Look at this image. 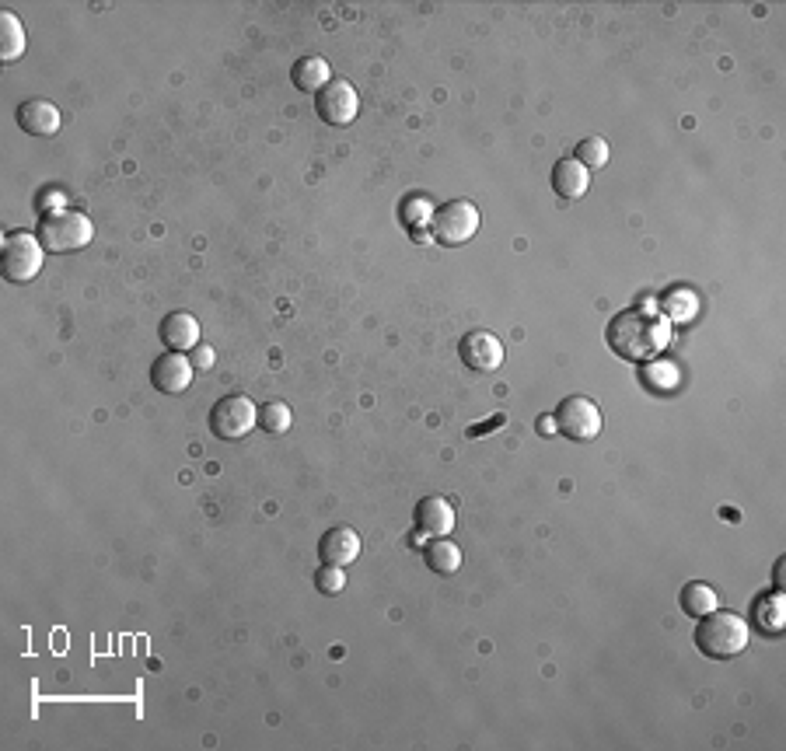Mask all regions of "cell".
Returning a JSON list of instances; mask_svg holds the SVG:
<instances>
[{
	"instance_id": "cell-25",
	"label": "cell",
	"mask_w": 786,
	"mask_h": 751,
	"mask_svg": "<svg viewBox=\"0 0 786 751\" xmlns=\"http://www.w3.org/2000/svg\"><path fill=\"white\" fill-rule=\"evenodd\" d=\"M315 587L322 594H339L346 587V573L343 566H329L322 563V570H315Z\"/></svg>"
},
{
	"instance_id": "cell-24",
	"label": "cell",
	"mask_w": 786,
	"mask_h": 751,
	"mask_svg": "<svg viewBox=\"0 0 786 751\" xmlns=\"http://www.w3.org/2000/svg\"><path fill=\"white\" fill-rule=\"evenodd\" d=\"M643 385H650L654 392H671L678 385V367L671 364H650L643 371Z\"/></svg>"
},
{
	"instance_id": "cell-1",
	"label": "cell",
	"mask_w": 786,
	"mask_h": 751,
	"mask_svg": "<svg viewBox=\"0 0 786 751\" xmlns=\"http://www.w3.org/2000/svg\"><path fill=\"white\" fill-rule=\"evenodd\" d=\"M668 339L664 322L650 318L647 311H622L608 322V346L622 360H650Z\"/></svg>"
},
{
	"instance_id": "cell-22",
	"label": "cell",
	"mask_w": 786,
	"mask_h": 751,
	"mask_svg": "<svg viewBox=\"0 0 786 751\" xmlns=\"http://www.w3.org/2000/svg\"><path fill=\"white\" fill-rule=\"evenodd\" d=\"M573 154H577L573 161H580V165H584L587 172H598V168L608 165V144H605L601 137H584Z\"/></svg>"
},
{
	"instance_id": "cell-23",
	"label": "cell",
	"mask_w": 786,
	"mask_h": 751,
	"mask_svg": "<svg viewBox=\"0 0 786 751\" xmlns=\"http://www.w3.org/2000/svg\"><path fill=\"white\" fill-rule=\"evenodd\" d=\"M259 427L266 430V434H287L290 409L283 406V402H266V406L259 409Z\"/></svg>"
},
{
	"instance_id": "cell-5",
	"label": "cell",
	"mask_w": 786,
	"mask_h": 751,
	"mask_svg": "<svg viewBox=\"0 0 786 751\" xmlns=\"http://www.w3.org/2000/svg\"><path fill=\"white\" fill-rule=\"evenodd\" d=\"M552 420H556V434H563L566 441H594V437L601 434V409L594 399H587V395H570V399H563L556 406V413H552Z\"/></svg>"
},
{
	"instance_id": "cell-16",
	"label": "cell",
	"mask_w": 786,
	"mask_h": 751,
	"mask_svg": "<svg viewBox=\"0 0 786 751\" xmlns=\"http://www.w3.org/2000/svg\"><path fill=\"white\" fill-rule=\"evenodd\" d=\"M290 81H294V88L304 91V95H318V91L332 81V70L322 56H301V60L294 63V70H290Z\"/></svg>"
},
{
	"instance_id": "cell-9",
	"label": "cell",
	"mask_w": 786,
	"mask_h": 751,
	"mask_svg": "<svg viewBox=\"0 0 786 751\" xmlns=\"http://www.w3.org/2000/svg\"><path fill=\"white\" fill-rule=\"evenodd\" d=\"M458 353H462V364L476 374H493V371H500V364H504V343L486 329H472L469 336L458 343Z\"/></svg>"
},
{
	"instance_id": "cell-15",
	"label": "cell",
	"mask_w": 786,
	"mask_h": 751,
	"mask_svg": "<svg viewBox=\"0 0 786 751\" xmlns=\"http://www.w3.org/2000/svg\"><path fill=\"white\" fill-rule=\"evenodd\" d=\"M587 186H591V172H587L580 161H573V158L556 161V168H552V189H556L563 200H580V196L587 193Z\"/></svg>"
},
{
	"instance_id": "cell-4",
	"label": "cell",
	"mask_w": 786,
	"mask_h": 751,
	"mask_svg": "<svg viewBox=\"0 0 786 751\" xmlns=\"http://www.w3.org/2000/svg\"><path fill=\"white\" fill-rule=\"evenodd\" d=\"M42 242L28 231H11L0 245V269L11 283H28L42 269Z\"/></svg>"
},
{
	"instance_id": "cell-11",
	"label": "cell",
	"mask_w": 786,
	"mask_h": 751,
	"mask_svg": "<svg viewBox=\"0 0 786 751\" xmlns=\"http://www.w3.org/2000/svg\"><path fill=\"white\" fill-rule=\"evenodd\" d=\"M14 116H18L21 130L32 133V137H53V133H60V109L53 102H46V98H25Z\"/></svg>"
},
{
	"instance_id": "cell-27",
	"label": "cell",
	"mask_w": 786,
	"mask_h": 751,
	"mask_svg": "<svg viewBox=\"0 0 786 751\" xmlns=\"http://www.w3.org/2000/svg\"><path fill=\"white\" fill-rule=\"evenodd\" d=\"M189 364L200 367V371H207V367H214V350H210V346H196Z\"/></svg>"
},
{
	"instance_id": "cell-19",
	"label": "cell",
	"mask_w": 786,
	"mask_h": 751,
	"mask_svg": "<svg viewBox=\"0 0 786 751\" xmlns=\"http://www.w3.org/2000/svg\"><path fill=\"white\" fill-rule=\"evenodd\" d=\"M427 566L437 577H451L462 570V549L451 538H437L434 545H427Z\"/></svg>"
},
{
	"instance_id": "cell-29",
	"label": "cell",
	"mask_w": 786,
	"mask_h": 751,
	"mask_svg": "<svg viewBox=\"0 0 786 751\" xmlns=\"http://www.w3.org/2000/svg\"><path fill=\"white\" fill-rule=\"evenodd\" d=\"M783 570H786V559H780V563H776V591L783 587Z\"/></svg>"
},
{
	"instance_id": "cell-18",
	"label": "cell",
	"mask_w": 786,
	"mask_h": 751,
	"mask_svg": "<svg viewBox=\"0 0 786 751\" xmlns=\"http://www.w3.org/2000/svg\"><path fill=\"white\" fill-rule=\"evenodd\" d=\"M21 53H25V28L14 11H0V60L11 63Z\"/></svg>"
},
{
	"instance_id": "cell-3",
	"label": "cell",
	"mask_w": 786,
	"mask_h": 751,
	"mask_svg": "<svg viewBox=\"0 0 786 751\" xmlns=\"http://www.w3.org/2000/svg\"><path fill=\"white\" fill-rule=\"evenodd\" d=\"M35 238H39L46 252L63 255V252L88 249L91 238H95V228H91V221L81 210H49V214H42Z\"/></svg>"
},
{
	"instance_id": "cell-28",
	"label": "cell",
	"mask_w": 786,
	"mask_h": 751,
	"mask_svg": "<svg viewBox=\"0 0 786 751\" xmlns=\"http://www.w3.org/2000/svg\"><path fill=\"white\" fill-rule=\"evenodd\" d=\"M538 427H542V437L556 434V420H552V416H542V420H538Z\"/></svg>"
},
{
	"instance_id": "cell-20",
	"label": "cell",
	"mask_w": 786,
	"mask_h": 751,
	"mask_svg": "<svg viewBox=\"0 0 786 751\" xmlns=\"http://www.w3.org/2000/svg\"><path fill=\"white\" fill-rule=\"evenodd\" d=\"M682 612L692 615V619H703V615H710L713 608H717V594H713L710 584H703V580H689V584L682 587Z\"/></svg>"
},
{
	"instance_id": "cell-17",
	"label": "cell",
	"mask_w": 786,
	"mask_h": 751,
	"mask_svg": "<svg viewBox=\"0 0 786 751\" xmlns=\"http://www.w3.org/2000/svg\"><path fill=\"white\" fill-rule=\"evenodd\" d=\"M752 622L769 636H780L783 633V622H786V601L783 591L773 594H762V598L752 601Z\"/></svg>"
},
{
	"instance_id": "cell-13",
	"label": "cell",
	"mask_w": 786,
	"mask_h": 751,
	"mask_svg": "<svg viewBox=\"0 0 786 751\" xmlns=\"http://www.w3.org/2000/svg\"><path fill=\"white\" fill-rule=\"evenodd\" d=\"M161 343L175 353L196 350V346H200V322H196L189 311H172V315L161 322Z\"/></svg>"
},
{
	"instance_id": "cell-8",
	"label": "cell",
	"mask_w": 786,
	"mask_h": 751,
	"mask_svg": "<svg viewBox=\"0 0 786 751\" xmlns=\"http://www.w3.org/2000/svg\"><path fill=\"white\" fill-rule=\"evenodd\" d=\"M315 112H318V119L329 126H350L360 112V98H357V91H353V84L343 81V77H332V81L315 95Z\"/></svg>"
},
{
	"instance_id": "cell-14",
	"label": "cell",
	"mask_w": 786,
	"mask_h": 751,
	"mask_svg": "<svg viewBox=\"0 0 786 751\" xmlns=\"http://www.w3.org/2000/svg\"><path fill=\"white\" fill-rule=\"evenodd\" d=\"M416 528H420L423 535L444 538L451 528H455V507H451L444 497H423L416 503Z\"/></svg>"
},
{
	"instance_id": "cell-26",
	"label": "cell",
	"mask_w": 786,
	"mask_h": 751,
	"mask_svg": "<svg viewBox=\"0 0 786 751\" xmlns=\"http://www.w3.org/2000/svg\"><path fill=\"white\" fill-rule=\"evenodd\" d=\"M507 423V416L504 413H497L493 420H486V423H476V427H469V437H486L490 430H497V427H504Z\"/></svg>"
},
{
	"instance_id": "cell-6",
	"label": "cell",
	"mask_w": 786,
	"mask_h": 751,
	"mask_svg": "<svg viewBox=\"0 0 786 751\" xmlns=\"http://www.w3.org/2000/svg\"><path fill=\"white\" fill-rule=\"evenodd\" d=\"M259 423V409L249 395H228L210 409V434L221 441H242Z\"/></svg>"
},
{
	"instance_id": "cell-12",
	"label": "cell",
	"mask_w": 786,
	"mask_h": 751,
	"mask_svg": "<svg viewBox=\"0 0 786 751\" xmlns=\"http://www.w3.org/2000/svg\"><path fill=\"white\" fill-rule=\"evenodd\" d=\"M318 556L329 566H350L360 556V535L353 528H346V524H336L318 542Z\"/></svg>"
},
{
	"instance_id": "cell-2",
	"label": "cell",
	"mask_w": 786,
	"mask_h": 751,
	"mask_svg": "<svg viewBox=\"0 0 786 751\" xmlns=\"http://www.w3.org/2000/svg\"><path fill=\"white\" fill-rule=\"evenodd\" d=\"M696 647L703 650V657L710 661H731L748 647V622L734 612H717L699 619L696 629Z\"/></svg>"
},
{
	"instance_id": "cell-7",
	"label": "cell",
	"mask_w": 786,
	"mask_h": 751,
	"mask_svg": "<svg viewBox=\"0 0 786 751\" xmlns=\"http://www.w3.org/2000/svg\"><path fill=\"white\" fill-rule=\"evenodd\" d=\"M430 228H434V238L441 245H465V242H472V238H476V231H479L476 203H469V200L444 203V207L434 210V221H430Z\"/></svg>"
},
{
	"instance_id": "cell-21",
	"label": "cell",
	"mask_w": 786,
	"mask_h": 751,
	"mask_svg": "<svg viewBox=\"0 0 786 751\" xmlns=\"http://www.w3.org/2000/svg\"><path fill=\"white\" fill-rule=\"evenodd\" d=\"M434 221V207H430L427 196H409L402 203V224L416 235V242H430L427 238V224Z\"/></svg>"
},
{
	"instance_id": "cell-10",
	"label": "cell",
	"mask_w": 786,
	"mask_h": 751,
	"mask_svg": "<svg viewBox=\"0 0 786 751\" xmlns=\"http://www.w3.org/2000/svg\"><path fill=\"white\" fill-rule=\"evenodd\" d=\"M189 381H193V364H189L186 353H161L158 360L151 364V385L158 388V392L165 395H179L189 388Z\"/></svg>"
}]
</instances>
